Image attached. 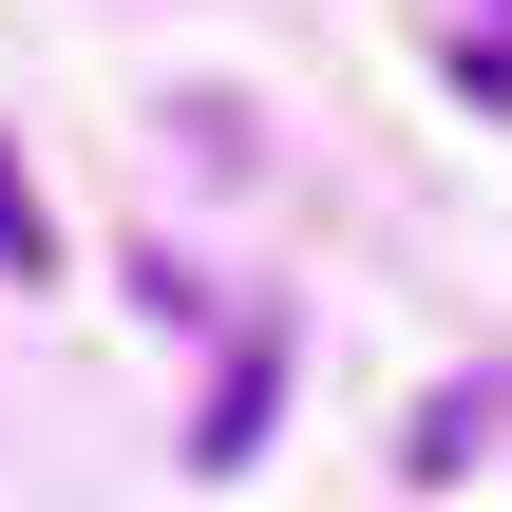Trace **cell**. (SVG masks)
Here are the masks:
<instances>
[{"label": "cell", "instance_id": "1", "mask_svg": "<svg viewBox=\"0 0 512 512\" xmlns=\"http://www.w3.org/2000/svg\"><path fill=\"white\" fill-rule=\"evenodd\" d=\"M0 266H19V285H57V228H38V190H19V171H0Z\"/></svg>", "mask_w": 512, "mask_h": 512}]
</instances>
